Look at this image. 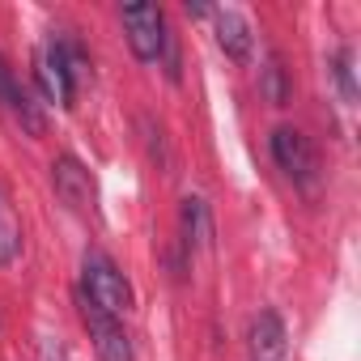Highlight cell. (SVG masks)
I'll return each instance as SVG.
<instances>
[{
	"label": "cell",
	"instance_id": "6da1fadb",
	"mask_svg": "<svg viewBox=\"0 0 361 361\" xmlns=\"http://www.w3.org/2000/svg\"><path fill=\"white\" fill-rule=\"evenodd\" d=\"M81 293H85V302H94L98 310H106L115 319L132 310V285L115 268V259L102 255V251H85V259H81Z\"/></svg>",
	"mask_w": 361,
	"mask_h": 361
},
{
	"label": "cell",
	"instance_id": "7a4b0ae2",
	"mask_svg": "<svg viewBox=\"0 0 361 361\" xmlns=\"http://www.w3.org/2000/svg\"><path fill=\"white\" fill-rule=\"evenodd\" d=\"M119 22H123V35H128V43H132V51H136L140 64H157L166 56L170 35H166V18H161L157 5H149V0L123 5L119 9Z\"/></svg>",
	"mask_w": 361,
	"mask_h": 361
},
{
	"label": "cell",
	"instance_id": "3957f363",
	"mask_svg": "<svg viewBox=\"0 0 361 361\" xmlns=\"http://www.w3.org/2000/svg\"><path fill=\"white\" fill-rule=\"evenodd\" d=\"M272 157L285 170V178L302 192H319V153L298 128H276L272 132Z\"/></svg>",
	"mask_w": 361,
	"mask_h": 361
},
{
	"label": "cell",
	"instance_id": "277c9868",
	"mask_svg": "<svg viewBox=\"0 0 361 361\" xmlns=\"http://www.w3.org/2000/svg\"><path fill=\"white\" fill-rule=\"evenodd\" d=\"M35 77H39V85H43V94H47L51 102H60V106H73V102H77V85H81V81L73 77L60 39H51V43L35 56Z\"/></svg>",
	"mask_w": 361,
	"mask_h": 361
},
{
	"label": "cell",
	"instance_id": "5b68a950",
	"mask_svg": "<svg viewBox=\"0 0 361 361\" xmlns=\"http://www.w3.org/2000/svg\"><path fill=\"white\" fill-rule=\"evenodd\" d=\"M81 314H85V327H90V340L98 348L102 361H132V340L123 331V323L106 310H98L94 302H81Z\"/></svg>",
	"mask_w": 361,
	"mask_h": 361
},
{
	"label": "cell",
	"instance_id": "8992f818",
	"mask_svg": "<svg viewBox=\"0 0 361 361\" xmlns=\"http://www.w3.org/2000/svg\"><path fill=\"white\" fill-rule=\"evenodd\" d=\"M51 183H56V196H60L68 209L85 213V209L94 204V183H90V170H85L73 153H64V157H56V161H51Z\"/></svg>",
	"mask_w": 361,
	"mask_h": 361
},
{
	"label": "cell",
	"instance_id": "52a82bcc",
	"mask_svg": "<svg viewBox=\"0 0 361 361\" xmlns=\"http://www.w3.org/2000/svg\"><path fill=\"white\" fill-rule=\"evenodd\" d=\"M251 361H289V331L276 310H259L251 319Z\"/></svg>",
	"mask_w": 361,
	"mask_h": 361
},
{
	"label": "cell",
	"instance_id": "ba28073f",
	"mask_svg": "<svg viewBox=\"0 0 361 361\" xmlns=\"http://www.w3.org/2000/svg\"><path fill=\"white\" fill-rule=\"evenodd\" d=\"M213 18H217V43H221V51H226L230 60L247 64V60H251V51H255L251 22H247L238 9H217Z\"/></svg>",
	"mask_w": 361,
	"mask_h": 361
},
{
	"label": "cell",
	"instance_id": "9c48e42d",
	"mask_svg": "<svg viewBox=\"0 0 361 361\" xmlns=\"http://www.w3.org/2000/svg\"><path fill=\"white\" fill-rule=\"evenodd\" d=\"M183 238L188 247H209L213 243V221H209V204L200 196L183 200Z\"/></svg>",
	"mask_w": 361,
	"mask_h": 361
},
{
	"label": "cell",
	"instance_id": "30bf717a",
	"mask_svg": "<svg viewBox=\"0 0 361 361\" xmlns=\"http://www.w3.org/2000/svg\"><path fill=\"white\" fill-rule=\"evenodd\" d=\"M22 251V221L9 204V196L0 192V264H13Z\"/></svg>",
	"mask_w": 361,
	"mask_h": 361
},
{
	"label": "cell",
	"instance_id": "8fae6325",
	"mask_svg": "<svg viewBox=\"0 0 361 361\" xmlns=\"http://www.w3.org/2000/svg\"><path fill=\"white\" fill-rule=\"evenodd\" d=\"M264 94H268V102L272 106H285L289 102V77H285V68H281V56H268V68H264Z\"/></svg>",
	"mask_w": 361,
	"mask_h": 361
},
{
	"label": "cell",
	"instance_id": "7c38bea8",
	"mask_svg": "<svg viewBox=\"0 0 361 361\" xmlns=\"http://www.w3.org/2000/svg\"><path fill=\"white\" fill-rule=\"evenodd\" d=\"M18 90H22V81L9 73V64H5V60H0V106H13Z\"/></svg>",
	"mask_w": 361,
	"mask_h": 361
}]
</instances>
